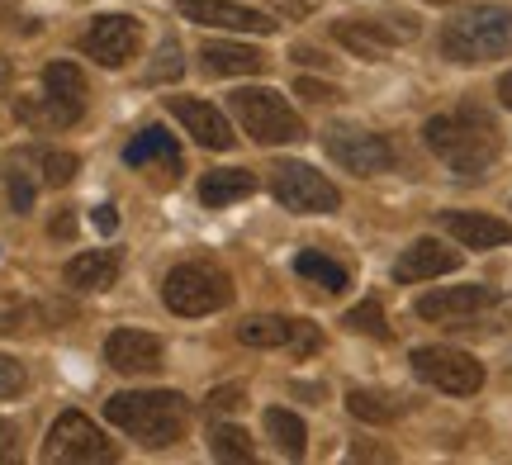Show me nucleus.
I'll return each instance as SVG.
<instances>
[{
  "instance_id": "1",
  "label": "nucleus",
  "mask_w": 512,
  "mask_h": 465,
  "mask_svg": "<svg viewBox=\"0 0 512 465\" xmlns=\"http://www.w3.org/2000/svg\"><path fill=\"white\" fill-rule=\"evenodd\" d=\"M422 138L465 181L484 176L498 162V124L479 105H460V110H446L437 119H427Z\"/></svg>"
},
{
  "instance_id": "2",
  "label": "nucleus",
  "mask_w": 512,
  "mask_h": 465,
  "mask_svg": "<svg viewBox=\"0 0 512 465\" xmlns=\"http://www.w3.org/2000/svg\"><path fill=\"white\" fill-rule=\"evenodd\" d=\"M105 418L128 437H138L143 447H171L190 428L185 399L176 390H143V394H114L105 404Z\"/></svg>"
},
{
  "instance_id": "3",
  "label": "nucleus",
  "mask_w": 512,
  "mask_h": 465,
  "mask_svg": "<svg viewBox=\"0 0 512 465\" xmlns=\"http://www.w3.org/2000/svg\"><path fill=\"white\" fill-rule=\"evenodd\" d=\"M441 53L451 57V62H460V67L508 57L512 53V10L508 5H475V10H460V15L441 29Z\"/></svg>"
},
{
  "instance_id": "4",
  "label": "nucleus",
  "mask_w": 512,
  "mask_h": 465,
  "mask_svg": "<svg viewBox=\"0 0 512 465\" xmlns=\"http://www.w3.org/2000/svg\"><path fill=\"white\" fill-rule=\"evenodd\" d=\"M162 299L171 314L204 318L233 299V280L223 276V271H214V266H204V261H185V266H176L162 280Z\"/></svg>"
},
{
  "instance_id": "5",
  "label": "nucleus",
  "mask_w": 512,
  "mask_h": 465,
  "mask_svg": "<svg viewBox=\"0 0 512 465\" xmlns=\"http://www.w3.org/2000/svg\"><path fill=\"white\" fill-rule=\"evenodd\" d=\"M228 105L238 114V124L252 133L256 143H299L304 119L290 110V100L275 91H233Z\"/></svg>"
},
{
  "instance_id": "6",
  "label": "nucleus",
  "mask_w": 512,
  "mask_h": 465,
  "mask_svg": "<svg viewBox=\"0 0 512 465\" xmlns=\"http://www.w3.org/2000/svg\"><path fill=\"white\" fill-rule=\"evenodd\" d=\"M86 114V76L76 62H48L43 72V110L38 105H19V119H48L57 129H67Z\"/></svg>"
},
{
  "instance_id": "7",
  "label": "nucleus",
  "mask_w": 512,
  "mask_h": 465,
  "mask_svg": "<svg viewBox=\"0 0 512 465\" xmlns=\"http://www.w3.org/2000/svg\"><path fill=\"white\" fill-rule=\"evenodd\" d=\"M271 190H275V200L285 209H294V214H332V209L342 205L337 186H332L323 171L304 167V162H275Z\"/></svg>"
},
{
  "instance_id": "8",
  "label": "nucleus",
  "mask_w": 512,
  "mask_h": 465,
  "mask_svg": "<svg viewBox=\"0 0 512 465\" xmlns=\"http://www.w3.org/2000/svg\"><path fill=\"white\" fill-rule=\"evenodd\" d=\"M323 148L337 167H347L351 176H375V171H389L394 167V148H389V138L370 129H356V124H332L323 133Z\"/></svg>"
},
{
  "instance_id": "9",
  "label": "nucleus",
  "mask_w": 512,
  "mask_h": 465,
  "mask_svg": "<svg viewBox=\"0 0 512 465\" xmlns=\"http://www.w3.org/2000/svg\"><path fill=\"white\" fill-rule=\"evenodd\" d=\"M413 371L441 394H475L484 385V366L470 352H456V347H418Z\"/></svg>"
},
{
  "instance_id": "10",
  "label": "nucleus",
  "mask_w": 512,
  "mask_h": 465,
  "mask_svg": "<svg viewBox=\"0 0 512 465\" xmlns=\"http://www.w3.org/2000/svg\"><path fill=\"white\" fill-rule=\"evenodd\" d=\"M119 451L105 442V432L95 428L91 418H81V413H62L48 432V442H43V461H114Z\"/></svg>"
},
{
  "instance_id": "11",
  "label": "nucleus",
  "mask_w": 512,
  "mask_h": 465,
  "mask_svg": "<svg viewBox=\"0 0 512 465\" xmlns=\"http://www.w3.org/2000/svg\"><path fill=\"white\" fill-rule=\"evenodd\" d=\"M81 48L100 62V67H124L133 62L138 53V24L128 15H105V19H91V29L81 38Z\"/></svg>"
},
{
  "instance_id": "12",
  "label": "nucleus",
  "mask_w": 512,
  "mask_h": 465,
  "mask_svg": "<svg viewBox=\"0 0 512 465\" xmlns=\"http://www.w3.org/2000/svg\"><path fill=\"white\" fill-rule=\"evenodd\" d=\"M181 15L195 24H214V29H238V34H275V19L233 0H181Z\"/></svg>"
},
{
  "instance_id": "13",
  "label": "nucleus",
  "mask_w": 512,
  "mask_h": 465,
  "mask_svg": "<svg viewBox=\"0 0 512 465\" xmlns=\"http://www.w3.org/2000/svg\"><path fill=\"white\" fill-rule=\"evenodd\" d=\"M105 361H110L119 375H147V371H162V342L143 328H119L105 342Z\"/></svg>"
},
{
  "instance_id": "14",
  "label": "nucleus",
  "mask_w": 512,
  "mask_h": 465,
  "mask_svg": "<svg viewBox=\"0 0 512 465\" xmlns=\"http://www.w3.org/2000/svg\"><path fill=\"white\" fill-rule=\"evenodd\" d=\"M171 114L181 119L185 129H190V138L195 143H204V148H233V129H228V119H223L209 100H200V95H176L171 100Z\"/></svg>"
},
{
  "instance_id": "15",
  "label": "nucleus",
  "mask_w": 512,
  "mask_h": 465,
  "mask_svg": "<svg viewBox=\"0 0 512 465\" xmlns=\"http://www.w3.org/2000/svg\"><path fill=\"white\" fill-rule=\"evenodd\" d=\"M441 228L460 242V247H508L512 242V224L494 219V214H470V209H451V214H441Z\"/></svg>"
},
{
  "instance_id": "16",
  "label": "nucleus",
  "mask_w": 512,
  "mask_h": 465,
  "mask_svg": "<svg viewBox=\"0 0 512 465\" xmlns=\"http://www.w3.org/2000/svg\"><path fill=\"white\" fill-rule=\"evenodd\" d=\"M494 304V290H484V285H456V290H432V295L418 299V314L427 323H441V318H470L479 309H489Z\"/></svg>"
},
{
  "instance_id": "17",
  "label": "nucleus",
  "mask_w": 512,
  "mask_h": 465,
  "mask_svg": "<svg viewBox=\"0 0 512 465\" xmlns=\"http://www.w3.org/2000/svg\"><path fill=\"white\" fill-rule=\"evenodd\" d=\"M456 266H460V252H446L441 242L422 238V242H413V247H408V252H403L399 261H394V280L413 285V280L446 276V271H456Z\"/></svg>"
},
{
  "instance_id": "18",
  "label": "nucleus",
  "mask_w": 512,
  "mask_h": 465,
  "mask_svg": "<svg viewBox=\"0 0 512 465\" xmlns=\"http://www.w3.org/2000/svg\"><path fill=\"white\" fill-rule=\"evenodd\" d=\"M332 34H337V43H342V48H351L356 57H384L389 48H394V43H399V38H413V24H408V29H384V24L342 19Z\"/></svg>"
},
{
  "instance_id": "19",
  "label": "nucleus",
  "mask_w": 512,
  "mask_h": 465,
  "mask_svg": "<svg viewBox=\"0 0 512 465\" xmlns=\"http://www.w3.org/2000/svg\"><path fill=\"white\" fill-rule=\"evenodd\" d=\"M124 162L128 167H162V171H181V143L171 138L166 129H143L133 143L124 148Z\"/></svg>"
},
{
  "instance_id": "20",
  "label": "nucleus",
  "mask_w": 512,
  "mask_h": 465,
  "mask_svg": "<svg viewBox=\"0 0 512 465\" xmlns=\"http://www.w3.org/2000/svg\"><path fill=\"white\" fill-rule=\"evenodd\" d=\"M200 57L214 76H256L266 67V57L256 48H242V43H228V38H209L200 48Z\"/></svg>"
},
{
  "instance_id": "21",
  "label": "nucleus",
  "mask_w": 512,
  "mask_h": 465,
  "mask_svg": "<svg viewBox=\"0 0 512 465\" xmlns=\"http://www.w3.org/2000/svg\"><path fill=\"white\" fill-rule=\"evenodd\" d=\"M119 276V252H81L67 261V285L72 290H105Z\"/></svg>"
},
{
  "instance_id": "22",
  "label": "nucleus",
  "mask_w": 512,
  "mask_h": 465,
  "mask_svg": "<svg viewBox=\"0 0 512 465\" xmlns=\"http://www.w3.org/2000/svg\"><path fill=\"white\" fill-rule=\"evenodd\" d=\"M252 171L228 167V171H204L200 181V200L204 205H233V200H247L252 195Z\"/></svg>"
},
{
  "instance_id": "23",
  "label": "nucleus",
  "mask_w": 512,
  "mask_h": 465,
  "mask_svg": "<svg viewBox=\"0 0 512 465\" xmlns=\"http://www.w3.org/2000/svg\"><path fill=\"white\" fill-rule=\"evenodd\" d=\"M266 432H271V442L280 447V456H290V461H299L304 447H309V428L290 409H266Z\"/></svg>"
},
{
  "instance_id": "24",
  "label": "nucleus",
  "mask_w": 512,
  "mask_h": 465,
  "mask_svg": "<svg viewBox=\"0 0 512 465\" xmlns=\"http://www.w3.org/2000/svg\"><path fill=\"white\" fill-rule=\"evenodd\" d=\"M290 333H294L290 318H271V314L247 318V323L238 328V337L247 342V347H290Z\"/></svg>"
},
{
  "instance_id": "25",
  "label": "nucleus",
  "mask_w": 512,
  "mask_h": 465,
  "mask_svg": "<svg viewBox=\"0 0 512 465\" xmlns=\"http://www.w3.org/2000/svg\"><path fill=\"white\" fill-rule=\"evenodd\" d=\"M294 271H299L304 280H313V285L332 290V295H337V290H347V271H342L337 261H328L323 252H299V257H294Z\"/></svg>"
},
{
  "instance_id": "26",
  "label": "nucleus",
  "mask_w": 512,
  "mask_h": 465,
  "mask_svg": "<svg viewBox=\"0 0 512 465\" xmlns=\"http://www.w3.org/2000/svg\"><path fill=\"white\" fill-rule=\"evenodd\" d=\"M209 451H214V461H228V465H247L256 461V447H252V437L242 428H214V437H209Z\"/></svg>"
},
{
  "instance_id": "27",
  "label": "nucleus",
  "mask_w": 512,
  "mask_h": 465,
  "mask_svg": "<svg viewBox=\"0 0 512 465\" xmlns=\"http://www.w3.org/2000/svg\"><path fill=\"white\" fill-rule=\"evenodd\" d=\"M5 190H10V209L15 214H29L34 209V176H29V167H24V157H15V162H5Z\"/></svg>"
},
{
  "instance_id": "28",
  "label": "nucleus",
  "mask_w": 512,
  "mask_h": 465,
  "mask_svg": "<svg viewBox=\"0 0 512 465\" xmlns=\"http://www.w3.org/2000/svg\"><path fill=\"white\" fill-rule=\"evenodd\" d=\"M347 409H351V418H361V423H394V418H399V409H394L384 394H370V390H351Z\"/></svg>"
},
{
  "instance_id": "29",
  "label": "nucleus",
  "mask_w": 512,
  "mask_h": 465,
  "mask_svg": "<svg viewBox=\"0 0 512 465\" xmlns=\"http://www.w3.org/2000/svg\"><path fill=\"white\" fill-rule=\"evenodd\" d=\"M347 328L351 333H366V337H389V318H384V309L375 299H366V304H356L347 314Z\"/></svg>"
},
{
  "instance_id": "30",
  "label": "nucleus",
  "mask_w": 512,
  "mask_h": 465,
  "mask_svg": "<svg viewBox=\"0 0 512 465\" xmlns=\"http://www.w3.org/2000/svg\"><path fill=\"white\" fill-rule=\"evenodd\" d=\"M38 171H43L48 186H67L76 176V157L72 152H43V157H38Z\"/></svg>"
},
{
  "instance_id": "31",
  "label": "nucleus",
  "mask_w": 512,
  "mask_h": 465,
  "mask_svg": "<svg viewBox=\"0 0 512 465\" xmlns=\"http://www.w3.org/2000/svg\"><path fill=\"white\" fill-rule=\"evenodd\" d=\"M209 409L214 413H242L247 409V390H242V385H219V390L209 394Z\"/></svg>"
},
{
  "instance_id": "32",
  "label": "nucleus",
  "mask_w": 512,
  "mask_h": 465,
  "mask_svg": "<svg viewBox=\"0 0 512 465\" xmlns=\"http://www.w3.org/2000/svg\"><path fill=\"white\" fill-rule=\"evenodd\" d=\"M290 347H294V356H313V352H318V347H323V333H318V323H294Z\"/></svg>"
},
{
  "instance_id": "33",
  "label": "nucleus",
  "mask_w": 512,
  "mask_h": 465,
  "mask_svg": "<svg viewBox=\"0 0 512 465\" xmlns=\"http://www.w3.org/2000/svg\"><path fill=\"white\" fill-rule=\"evenodd\" d=\"M19 390H24V366L10 361V356H0V399H10Z\"/></svg>"
},
{
  "instance_id": "34",
  "label": "nucleus",
  "mask_w": 512,
  "mask_h": 465,
  "mask_svg": "<svg viewBox=\"0 0 512 465\" xmlns=\"http://www.w3.org/2000/svg\"><path fill=\"white\" fill-rule=\"evenodd\" d=\"M176 72H181V48L166 38L162 53H157V67H152V81H166V76H176Z\"/></svg>"
},
{
  "instance_id": "35",
  "label": "nucleus",
  "mask_w": 512,
  "mask_h": 465,
  "mask_svg": "<svg viewBox=\"0 0 512 465\" xmlns=\"http://www.w3.org/2000/svg\"><path fill=\"white\" fill-rule=\"evenodd\" d=\"M15 456H19V432H15V423L0 418V465H10Z\"/></svg>"
},
{
  "instance_id": "36",
  "label": "nucleus",
  "mask_w": 512,
  "mask_h": 465,
  "mask_svg": "<svg viewBox=\"0 0 512 465\" xmlns=\"http://www.w3.org/2000/svg\"><path fill=\"white\" fill-rule=\"evenodd\" d=\"M294 91L309 95V100H337V91H332V86H323V81H309V76H304V81H299Z\"/></svg>"
},
{
  "instance_id": "37",
  "label": "nucleus",
  "mask_w": 512,
  "mask_h": 465,
  "mask_svg": "<svg viewBox=\"0 0 512 465\" xmlns=\"http://www.w3.org/2000/svg\"><path fill=\"white\" fill-rule=\"evenodd\" d=\"M95 228H100V233H114V228H119V209L100 205V209H95Z\"/></svg>"
},
{
  "instance_id": "38",
  "label": "nucleus",
  "mask_w": 512,
  "mask_h": 465,
  "mask_svg": "<svg viewBox=\"0 0 512 465\" xmlns=\"http://www.w3.org/2000/svg\"><path fill=\"white\" fill-rule=\"evenodd\" d=\"M72 233H76L72 219H53V238H72Z\"/></svg>"
},
{
  "instance_id": "39",
  "label": "nucleus",
  "mask_w": 512,
  "mask_h": 465,
  "mask_svg": "<svg viewBox=\"0 0 512 465\" xmlns=\"http://www.w3.org/2000/svg\"><path fill=\"white\" fill-rule=\"evenodd\" d=\"M498 100H503V105H508V110H512V72L503 76V81H498Z\"/></svg>"
},
{
  "instance_id": "40",
  "label": "nucleus",
  "mask_w": 512,
  "mask_h": 465,
  "mask_svg": "<svg viewBox=\"0 0 512 465\" xmlns=\"http://www.w3.org/2000/svg\"><path fill=\"white\" fill-rule=\"evenodd\" d=\"M427 5H451V0H427Z\"/></svg>"
}]
</instances>
